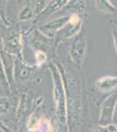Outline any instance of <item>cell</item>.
<instances>
[{
  "label": "cell",
  "instance_id": "cell-11",
  "mask_svg": "<svg viewBox=\"0 0 117 132\" xmlns=\"http://www.w3.org/2000/svg\"><path fill=\"white\" fill-rule=\"evenodd\" d=\"M96 87L101 92H109L117 87V77L106 76L96 81Z\"/></svg>",
  "mask_w": 117,
  "mask_h": 132
},
{
  "label": "cell",
  "instance_id": "cell-25",
  "mask_svg": "<svg viewBox=\"0 0 117 132\" xmlns=\"http://www.w3.org/2000/svg\"><path fill=\"white\" fill-rule=\"evenodd\" d=\"M27 132H40V130L39 128H37V129H28Z\"/></svg>",
  "mask_w": 117,
  "mask_h": 132
},
{
  "label": "cell",
  "instance_id": "cell-6",
  "mask_svg": "<svg viewBox=\"0 0 117 132\" xmlns=\"http://www.w3.org/2000/svg\"><path fill=\"white\" fill-rule=\"evenodd\" d=\"M69 20L70 16H64L60 17L59 19H56V20H54L42 26V27L40 28V32L43 33L47 37L52 38L56 35L57 32H59L64 26L68 22Z\"/></svg>",
  "mask_w": 117,
  "mask_h": 132
},
{
  "label": "cell",
  "instance_id": "cell-3",
  "mask_svg": "<svg viewBox=\"0 0 117 132\" xmlns=\"http://www.w3.org/2000/svg\"><path fill=\"white\" fill-rule=\"evenodd\" d=\"M87 50V41L85 36L82 34H78L74 36L73 40L71 42L69 50V55L72 61L78 66L80 69L82 68L84 62L85 54Z\"/></svg>",
  "mask_w": 117,
  "mask_h": 132
},
{
  "label": "cell",
  "instance_id": "cell-5",
  "mask_svg": "<svg viewBox=\"0 0 117 132\" xmlns=\"http://www.w3.org/2000/svg\"><path fill=\"white\" fill-rule=\"evenodd\" d=\"M0 59L4 68V71L5 73L6 78H7L8 84H9L10 91H12L13 85L15 82L14 79V64L15 60L13 55L6 52V51H2L0 53Z\"/></svg>",
  "mask_w": 117,
  "mask_h": 132
},
{
  "label": "cell",
  "instance_id": "cell-15",
  "mask_svg": "<svg viewBox=\"0 0 117 132\" xmlns=\"http://www.w3.org/2000/svg\"><path fill=\"white\" fill-rule=\"evenodd\" d=\"M12 108V101L8 97H0V116L6 114Z\"/></svg>",
  "mask_w": 117,
  "mask_h": 132
},
{
  "label": "cell",
  "instance_id": "cell-8",
  "mask_svg": "<svg viewBox=\"0 0 117 132\" xmlns=\"http://www.w3.org/2000/svg\"><path fill=\"white\" fill-rule=\"evenodd\" d=\"M5 48L6 52L10 53L12 55H16L20 56L21 51H22V42H21V36L18 34H14V35L9 36L5 41Z\"/></svg>",
  "mask_w": 117,
  "mask_h": 132
},
{
  "label": "cell",
  "instance_id": "cell-4",
  "mask_svg": "<svg viewBox=\"0 0 117 132\" xmlns=\"http://www.w3.org/2000/svg\"><path fill=\"white\" fill-rule=\"evenodd\" d=\"M80 28H81V21L80 20L79 17L76 14H73L72 16H70L68 22L59 32H57L56 37H55V40H56L55 47L58 46L59 42L63 40L69 39V38L77 35L80 33Z\"/></svg>",
  "mask_w": 117,
  "mask_h": 132
},
{
  "label": "cell",
  "instance_id": "cell-12",
  "mask_svg": "<svg viewBox=\"0 0 117 132\" xmlns=\"http://www.w3.org/2000/svg\"><path fill=\"white\" fill-rule=\"evenodd\" d=\"M30 103L31 102H30L29 95L27 93H23L20 98L19 103H18V109H17V118L21 119L25 116L30 108Z\"/></svg>",
  "mask_w": 117,
  "mask_h": 132
},
{
  "label": "cell",
  "instance_id": "cell-16",
  "mask_svg": "<svg viewBox=\"0 0 117 132\" xmlns=\"http://www.w3.org/2000/svg\"><path fill=\"white\" fill-rule=\"evenodd\" d=\"M87 0H71L67 4V8L74 9L76 11H81L85 8Z\"/></svg>",
  "mask_w": 117,
  "mask_h": 132
},
{
  "label": "cell",
  "instance_id": "cell-13",
  "mask_svg": "<svg viewBox=\"0 0 117 132\" xmlns=\"http://www.w3.org/2000/svg\"><path fill=\"white\" fill-rule=\"evenodd\" d=\"M95 5L98 10L101 11L104 13L113 14L117 12V9L109 0H95Z\"/></svg>",
  "mask_w": 117,
  "mask_h": 132
},
{
  "label": "cell",
  "instance_id": "cell-17",
  "mask_svg": "<svg viewBox=\"0 0 117 132\" xmlns=\"http://www.w3.org/2000/svg\"><path fill=\"white\" fill-rule=\"evenodd\" d=\"M33 11L31 9V6H25L22 9V11L19 13V18L20 20H28L31 18H33Z\"/></svg>",
  "mask_w": 117,
  "mask_h": 132
},
{
  "label": "cell",
  "instance_id": "cell-10",
  "mask_svg": "<svg viewBox=\"0 0 117 132\" xmlns=\"http://www.w3.org/2000/svg\"><path fill=\"white\" fill-rule=\"evenodd\" d=\"M52 38H49L41 33L39 30H36L31 40V44L36 48V50L46 51L50 46V41Z\"/></svg>",
  "mask_w": 117,
  "mask_h": 132
},
{
  "label": "cell",
  "instance_id": "cell-18",
  "mask_svg": "<svg viewBox=\"0 0 117 132\" xmlns=\"http://www.w3.org/2000/svg\"><path fill=\"white\" fill-rule=\"evenodd\" d=\"M117 130V127L113 123L108 126H101L97 125V127L93 130V132H114Z\"/></svg>",
  "mask_w": 117,
  "mask_h": 132
},
{
  "label": "cell",
  "instance_id": "cell-22",
  "mask_svg": "<svg viewBox=\"0 0 117 132\" xmlns=\"http://www.w3.org/2000/svg\"><path fill=\"white\" fill-rule=\"evenodd\" d=\"M113 39H114V44L117 52V29H114L113 30Z\"/></svg>",
  "mask_w": 117,
  "mask_h": 132
},
{
  "label": "cell",
  "instance_id": "cell-23",
  "mask_svg": "<svg viewBox=\"0 0 117 132\" xmlns=\"http://www.w3.org/2000/svg\"><path fill=\"white\" fill-rule=\"evenodd\" d=\"M5 3H6V0H0V8H3V10L5 9Z\"/></svg>",
  "mask_w": 117,
  "mask_h": 132
},
{
  "label": "cell",
  "instance_id": "cell-9",
  "mask_svg": "<svg viewBox=\"0 0 117 132\" xmlns=\"http://www.w3.org/2000/svg\"><path fill=\"white\" fill-rule=\"evenodd\" d=\"M34 68L31 66L26 65L20 58L15 60L14 64V79L17 80H25L31 75Z\"/></svg>",
  "mask_w": 117,
  "mask_h": 132
},
{
  "label": "cell",
  "instance_id": "cell-1",
  "mask_svg": "<svg viewBox=\"0 0 117 132\" xmlns=\"http://www.w3.org/2000/svg\"><path fill=\"white\" fill-rule=\"evenodd\" d=\"M49 68H50L52 78L54 81V99L56 105V116L60 124L67 125V93L64 86V79L60 71L56 64H50Z\"/></svg>",
  "mask_w": 117,
  "mask_h": 132
},
{
  "label": "cell",
  "instance_id": "cell-21",
  "mask_svg": "<svg viewBox=\"0 0 117 132\" xmlns=\"http://www.w3.org/2000/svg\"><path fill=\"white\" fill-rule=\"evenodd\" d=\"M0 129H1V130L3 132H15L12 129H10L7 125L4 124L3 122H0Z\"/></svg>",
  "mask_w": 117,
  "mask_h": 132
},
{
  "label": "cell",
  "instance_id": "cell-24",
  "mask_svg": "<svg viewBox=\"0 0 117 132\" xmlns=\"http://www.w3.org/2000/svg\"><path fill=\"white\" fill-rule=\"evenodd\" d=\"M111 24L114 26V28L117 29V19H114V20H111Z\"/></svg>",
  "mask_w": 117,
  "mask_h": 132
},
{
  "label": "cell",
  "instance_id": "cell-7",
  "mask_svg": "<svg viewBox=\"0 0 117 132\" xmlns=\"http://www.w3.org/2000/svg\"><path fill=\"white\" fill-rule=\"evenodd\" d=\"M70 1L71 0H51L48 5H46V7L37 16V18L35 19V22H41V21L46 20L48 17L52 16L55 12L67 5Z\"/></svg>",
  "mask_w": 117,
  "mask_h": 132
},
{
  "label": "cell",
  "instance_id": "cell-20",
  "mask_svg": "<svg viewBox=\"0 0 117 132\" xmlns=\"http://www.w3.org/2000/svg\"><path fill=\"white\" fill-rule=\"evenodd\" d=\"M48 0H35L36 5H37L38 9L39 11H41V8H43V6L46 5V3Z\"/></svg>",
  "mask_w": 117,
  "mask_h": 132
},
{
  "label": "cell",
  "instance_id": "cell-27",
  "mask_svg": "<svg viewBox=\"0 0 117 132\" xmlns=\"http://www.w3.org/2000/svg\"><path fill=\"white\" fill-rule=\"evenodd\" d=\"M114 132H117V130H115V131H114Z\"/></svg>",
  "mask_w": 117,
  "mask_h": 132
},
{
  "label": "cell",
  "instance_id": "cell-26",
  "mask_svg": "<svg viewBox=\"0 0 117 132\" xmlns=\"http://www.w3.org/2000/svg\"><path fill=\"white\" fill-rule=\"evenodd\" d=\"M115 118H116V119H115V120H114V122H113V123H114V124L117 127V114H116Z\"/></svg>",
  "mask_w": 117,
  "mask_h": 132
},
{
  "label": "cell",
  "instance_id": "cell-19",
  "mask_svg": "<svg viewBox=\"0 0 117 132\" xmlns=\"http://www.w3.org/2000/svg\"><path fill=\"white\" fill-rule=\"evenodd\" d=\"M35 59H36V62H37V64L38 65H41V64H43L44 63H46V60H47V56H46V53H45L44 51L36 50Z\"/></svg>",
  "mask_w": 117,
  "mask_h": 132
},
{
  "label": "cell",
  "instance_id": "cell-14",
  "mask_svg": "<svg viewBox=\"0 0 117 132\" xmlns=\"http://www.w3.org/2000/svg\"><path fill=\"white\" fill-rule=\"evenodd\" d=\"M42 120V117L40 116L39 113V106H38L34 110V112L31 114V116L28 119V122H27V128L28 129H37L39 127L40 122Z\"/></svg>",
  "mask_w": 117,
  "mask_h": 132
},
{
  "label": "cell",
  "instance_id": "cell-2",
  "mask_svg": "<svg viewBox=\"0 0 117 132\" xmlns=\"http://www.w3.org/2000/svg\"><path fill=\"white\" fill-rule=\"evenodd\" d=\"M117 107V93H113L109 94L103 101L100 111L98 125L101 126H108L113 124Z\"/></svg>",
  "mask_w": 117,
  "mask_h": 132
}]
</instances>
